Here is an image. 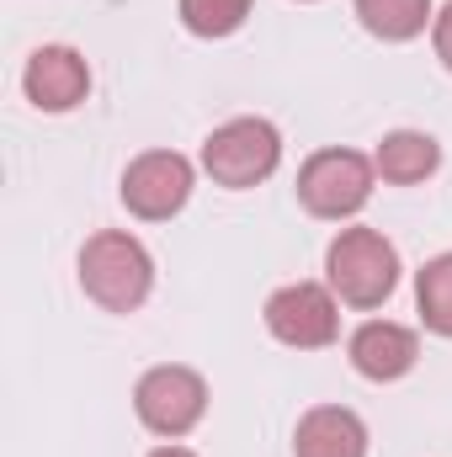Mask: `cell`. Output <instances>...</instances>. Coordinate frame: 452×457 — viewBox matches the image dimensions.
Instances as JSON below:
<instances>
[{
	"instance_id": "52a82bcc",
	"label": "cell",
	"mask_w": 452,
	"mask_h": 457,
	"mask_svg": "<svg viewBox=\"0 0 452 457\" xmlns=\"http://www.w3.org/2000/svg\"><path fill=\"white\" fill-rule=\"evenodd\" d=\"M266 330L293 351H325L340 341V298L331 282H288L266 298Z\"/></svg>"
},
{
	"instance_id": "30bf717a",
	"label": "cell",
	"mask_w": 452,
	"mask_h": 457,
	"mask_svg": "<svg viewBox=\"0 0 452 457\" xmlns=\"http://www.w3.org/2000/svg\"><path fill=\"white\" fill-rule=\"evenodd\" d=\"M293 457H367V420L346 404H314L293 431Z\"/></svg>"
},
{
	"instance_id": "6da1fadb",
	"label": "cell",
	"mask_w": 452,
	"mask_h": 457,
	"mask_svg": "<svg viewBox=\"0 0 452 457\" xmlns=\"http://www.w3.org/2000/svg\"><path fill=\"white\" fill-rule=\"evenodd\" d=\"M80 287L107 314H133L155 293V255L128 228H102L80 245Z\"/></svg>"
},
{
	"instance_id": "277c9868",
	"label": "cell",
	"mask_w": 452,
	"mask_h": 457,
	"mask_svg": "<svg viewBox=\"0 0 452 457\" xmlns=\"http://www.w3.org/2000/svg\"><path fill=\"white\" fill-rule=\"evenodd\" d=\"M133 415H138L144 431H155L165 442H181L208 415V383H203V372L197 367H181V361L149 367L133 383Z\"/></svg>"
},
{
	"instance_id": "8992f818",
	"label": "cell",
	"mask_w": 452,
	"mask_h": 457,
	"mask_svg": "<svg viewBox=\"0 0 452 457\" xmlns=\"http://www.w3.org/2000/svg\"><path fill=\"white\" fill-rule=\"evenodd\" d=\"M192 187H197V170H192L187 154H176V149H144L138 160H128L117 197H122V208L133 219L165 224V219H176L192 203Z\"/></svg>"
},
{
	"instance_id": "5bb4252c",
	"label": "cell",
	"mask_w": 452,
	"mask_h": 457,
	"mask_svg": "<svg viewBox=\"0 0 452 457\" xmlns=\"http://www.w3.org/2000/svg\"><path fill=\"white\" fill-rule=\"evenodd\" d=\"M250 5L255 0H176V11H181V27L192 32V37H234L239 27H245V16H250Z\"/></svg>"
},
{
	"instance_id": "4fadbf2b",
	"label": "cell",
	"mask_w": 452,
	"mask_h": 457,
	"mask_svg": "<svg viewBox=\"0 0 452 457\" xmlns=\"http://www.w3.org/2000/svg\"><path fill=\"white\" fill-rule=\"evenodd\" d=\"M415 309H421V325L431 336L452 341V250L431 255L415 271Z\"/></svg>"
},
{
	"instance_id": "9a60e30c",
	"label": "cell",
	"mask_w": 452,
	"mask_h": 457,
	"mask_svg": "<svg viewBox=\"0 0 452 457\" xmlns=\"http://www.w3.org/2000/svg\"><path fill=\"white\" fill-rule=\"evenodd\" d=\"M431 43H437V59L452 70V0L437 11V21H431Z\"/></svg>"
},
{
	"instance_id": "7a4b0ae2",
	"label": "cell",
	"mask_w": 452,
	"mask_h": 457,
	"mask_svg": "<svg viewBox=\"0 0 452 457\" xmlns=\"http://www.w3.org/2000/svg\"><path fill=\"white\" fill-rule=\"evenodd\" d=\"M325 282L346 309H383L399 287V250L378 228H340L325 250Z\"/></svg>"
},
{
	"instance_id": "7c38bea8",
	"label": "cell",
	"mask_w": 452,
	"mask_h": 457,
	"mask_svg": "<svg viewBox=\"0 0 452 457\" xmlns=\"http://www.w3.org/2000/svg\"><path fill=\"white\" fill-rule=\"evenodd\" d=\"M351 11L378 43H410L437 21L431 0H351Z\"/></svg>"
},
{
	"instance_id": "3957f363",
	"label": "cell",
	"mask_w": 452,
	"mask_h": 457,
	"mask_svg": "<svg viewBox=\"0 0 452 457\" xmlns=\"http://www.w3.org/2000/svg\"><path fill=\"white\" fill-rule=\"evenodd\" d=\"M277 165H282V133L266 117H229L203 138V170L213 176V187L250 192Z\"/></svg>"
},
{
	"instance_id": "2e32d148",
	"label": "cell",
	"mask_w": 452,
	"mask_h": 457,
	"mask_svg": "<svg viewBox=\"0 0 452 457\" xmlns=\"http://www.w3.org/2000/svg\"><path fill=\"white\" fill-rule=\"evenodd\" d=\"M149 457H197L192 447H176V442H165V447H155Z\"/></svg>"
},
{
	"instance_id": "8fae6325",
	"label": "cell",
	"mask_w": 452,
	"mask_h": 457,
	"mask_svg": "<svg viewBox=\"0 0 452 457\" xmlns=\"http://www.w3.org/2000/svg\"><path fill=\"white\" fill-rule=\"evenodd\" d=\"M372 165L389 187H421L426 176H437L442 165V144L421 128H394L383 133V144L372 149Z\"/></svg>"
},
{
	"instance_id": "5b68a950",
	"label": "cell",
	"mask_w": 452,
	"mask_h": 457,
	"mask_svg": "<svg viewBox=\"0 0 452 457\" xmlns=\"http://www.w3.org/2000/svg\"><path fill=\"white\" fill-rule=\"evenodd\" d=\"M372 181H378V165L356 149H320L298 165V203L304 213L314 219H356L372 197Z\"/></svg>"
},
{
	"instance_id": "e0dca14e",
	"label": "cell",
	"mask_w": 452,
	"mask_h": 457,
	"mask_svg": "<svg viewBox=\"0 0 452 457\" xmlns=\"http://www.w3.org/2000/svg\"><path fill=\"white\" fill-rule=\"evenodd\" d=\"M298 5H314V0H298Z\"/></svg>"
},
{
	"instance_id": "9c48e42d",
	"label": "cell",
	"mask_w": 452,
	"mask_h": 457,
	"mask_svg": "<svg viewBox=\"0 0 452 457\" xmlns=\"http://www.w3.org/2000/svg\"><path fill=\"white\" fill-rule=\"evenodd\" d=\"M346 356L367 383H399L421 361V336L410 325H394V320H367V325L351 330Z\"/></svg>"
},
{
	"instance_id": "ba28073f",
	"label": "cell",
	"mask_w": 452,
	"mask_h": 457,
	"mask_svg": "<svg viewBox=\"0 0 452 457\" xmlns=\"http://www.w3.org/2000/svg\"><path fill=\"white\" fill-rule=\"evenodd\" d=\"M21 91L38 112H75L91 96V64L70 43H43V48H32L27 70H21Z\"/></svg>"
}]
</instances>
